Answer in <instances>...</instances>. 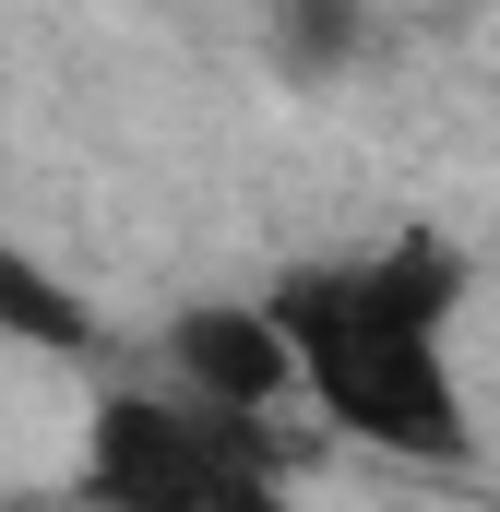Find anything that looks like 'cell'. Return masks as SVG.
Masks as SVG:
<instances>
[{"instance_id":"1","label":"cell","mask_w":500,"mask_h":512,"mask_svg":"<svg viewBox=\"0 0 500 512\" xmlns=\"http://www.w3.org/2000/svg\"><path fill=\"white\" fill-rule=\"evenodd\" d=\"M262 310L298 346V393L334 417V441L393 465H477V405L453 370L465 251L441 227H393L370 251L298 262L262 286Z\"/></svg>"},{"instance_id":"2","label":"cell","mask_w":500,"mask_h":512,"mask_svg":"<svg viewBox=\"0 0 500 512\" xmlns=\"http://www.w3.org/2000/svg\"><path fill=\"white\" fill-rule=\"evenodd\" d=\"M84 512H298V453L274 417H227L191 393H96L84 453H72Z\"/></svg>"},{"instance_id":"3","label":"cell","mask_w":500,"mask_h":512,"mask_svg":"<svg viewBox=\"0 0 500 512\" xmlns=\"http://www.w3.org/2000/svg\"><path fill=\"white\" fill-rule=\"evenodd\" d=\"M167 393L227 405V417H274L298 393V346L262 298H191V310H167Z\"/></svg>"},{"instance_id":"4","label":"cell","mask_w":500,"mask_h":512,"mask_svg":"<svg viewBox=\"0 0 500 512\" xmlns=\"http://www.w3.org/2000/svg\"><path fill=\"white\" fill-rule=\"evenodd\" d=\"M262 60L286 84H346L381 60V0H262Z\"/></svg>"},{"instance_id":"5","label":"cell","mask_w":500,"mask_h":512,"mask_svg":"<svg viewBox=\"0 0 500 512\" xmlns=\"http://www.w3.org/2000/svg\"><path fill=\"white\" fill-rule=\"evenodd\" d=\"M0 334H12V346H36V358H108L96 298H84L72 274L24 262V251H0Z\"/></svg>"}]
</instances>
